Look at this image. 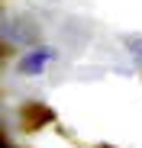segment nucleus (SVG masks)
I'll list each match as a JSON object with an SVG mask.
<instances>
[{"mask_svg": "<svg viewBox=\"0 0 142 148\" xmlns=\"http://www.w3.org/2000/svg\"><path fill=\"white\" fill-rule=\"evenodd\" d=\"M49 58H52V48H39V52H29V58H23L19 68L26 71V74H29V71L36 74V71H42V64L49 61Z\"/></svg>", "mask_w": 142, "mask_h": 148, "instance_id": "f257e3e1", "label": "nucleus"}, {"mask_svg": "<svg viewBox=\"0 0 142 148\" xmlns=\"http://www.w3.org/2000/svg\"><path fill=\"white\" fill-rule=\"evenodd\" d=\"M126 45L132 48V52H136V55H142V39H126Z\"/></svg>", "mask_w": 142, "mask_h": 148, "instance_id": "f03ea898", "label": "nucleus"}, {"mask_svg": "<svg viewBox=\"0 0 142 148\" xmlns=\"http://www.w3.org/2000/svg\"><path fill=\"white\" fill-rule=\"evenodd\" d=\"M0 148H13V145H7V142H3V135H0Z\"/></svg>", "mask_w": 142, "mask_h": 148, "instance_id": "7ed1b4c3", "label": "nucleus"}]
</instances>
